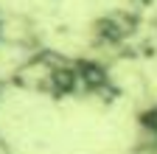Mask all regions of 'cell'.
<instances>
[{"label":"cell","instance_id":"obj_1","mask_svg":"<svg viewBox=\"0 0 157 154\" xmlns=\"http://www.w3.org/2000/svg\"><path fill=\"white\" fill-rule=\"evenodd\" d=\"M146 123H149V126H151V129L157 132V107H154V109H151V112L146 115Z\"/></svg>","mask_w":157,"mask_h":154}]
</instances>
